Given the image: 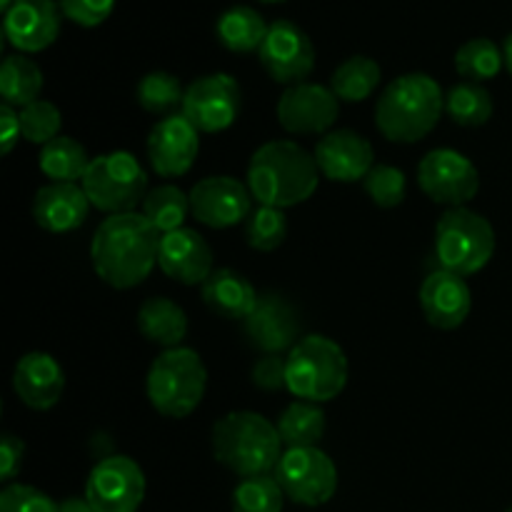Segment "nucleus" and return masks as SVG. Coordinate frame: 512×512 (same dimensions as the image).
<instances>
[{"label": "nucleus", "mask_w": 512, "mask_h": 512, "mask_svg": "<svg viewBox=\"0 0 512 512\" xmlns=\"http://www.w3.org/2000/svg\"><path fill=\"white\" fill-rule=\"evenodd\" d=\"M90 160L93 158H88V150L78 140L60 135L40 148L38 165L50 183H83Z\"/></svg>", "instance_id": "nucleus-29"}, {"label": "nucleus", "mask_w": 512, "mask_h": 512, "mask_svg": "<svg viewBox=\"0 0 512 512\" xmlns=\"http://www.w3.org/2000/svg\"><path fill=\"white\" fill-rule=\"evenodd\" d=\"M288 238V218L280 208L258 205L245 220V243L260 253H273Z\"/></svg>", "instance_id": "nucleus-36"}, {"label": "nucleus", "mask_w": 512, "mask_h": 512, "mask_svg": "<svg viewBox=\"0 0 512 512\" xmlns=\"http://www.w3.org/2000/svg\"><path fill=\"white\" fill-rule=\"evenodd\" d=\"M135 95H138L140 108L153 115H165L168 118V115H173L175 108H183L185 88L173 73L153 70V73L143 75Z\"/></svg>", "instance_id": "nucleus-34"}, {"label": "nucleus", "mask_w": 512, "mask_h": 512, "mask_svg": "<svg viewBox=\"0 0 512 512\" xmlns=\"http://www.w3.org/2000/svg\"><path fill=\"white\" fill-rule=\"evenodd\" d=\"M503 55H505V68H508V73L512 75V33L508 35V38H505Z\"/></svg>", "instance_id": "nucleus-45"}, {"label": "nucleus", "mask_w": 512, "mask_h": 512, "mask_svg": "<svg viewBox=\"0 0 512 512\" xmlns=\"http://www.w3.org/2000/svg\"><path fill=\"white\" fill-rule=\"evenodd\" d=\"M380 80H383V68L373 58L353 55L335 68L333 78H330V90L343 103H360L380 88Z\"/></svg>", "instance_id": "nucleus-30"}, {"label": "nucleus", "mask_w": 512, "mask_h": 512, "mask_svg": "<svg viewBox=\"0 0 512 512\" xmlns=\"http://www.w3.org/2000/svg\"><path fill=\"white\" fill-rule=\"evenodd\" d=\"M0 512H58V503L33 485H8L0 493Z\"/></svg>", "instance_id": "nucleus-39"}, {"label": "nucleus", "mask_w": 512, "mask_h": 512, "mask_svg": "<svg viewBox=\"0 0 512 512\" xmlns=\"http://www.w3.org/2000/svg\"><path fill=\"white\" fill-rule=\"evenodd\" d=\"M60 10L80 28H98L110 18L115 0H58Z\"/></svg>", "instance_id": "nucleus-40"}, {"label": "nucleus", "mask_w": 512, "mask_h": 512, "mask_svg": "<svg viewBox=\"0 0 512 512\" xmlns=\"http://www.w3.org/2000/svg\"><path fill=\"white\" fill-rule=\"evenodd\" d=\"M58 0H15L3 13L5 40L18 53H40L58 40L63 28Z\"/></svg>", "instance_id": "nucleus-16"}, {"label": "nucleus", "mask_w": 512, "mask_h": 512, "mask_svg": "<svg viewBox=\"0 0 512 512\" xmlns=\"http://www.w3.org/2000/svg\"><path fill=\"white\" fill-rule=\"evenodd\" d=\"M23 130H20V113H15L13 105H0V153H13L15 143L20 140Z\"/></svg>", "instance_id": "nucleus-43"}, {"label": "nucleus", "mask_w": 512, "mask_h": 512, "mask_svg": "<svg viewBox=\"0 0 512 512\" xmlns=\"http://www.w3.org/2000/svg\"><path fill=\"white\" fill-rule=\"evenodd\" d=\"M158 265L170 280L183 285H203L215 270L208 240L190 228L160 235Z\"/></svg>", "instance_id": "nucleus-20"}, {"label": "nucleus", "mask_w": 512, "mask_h": 512, "mask_svg": "<svg viewBox=\"0 0 512 512\" xmlns=\"http://www.w3.org/2000/svg\"><path fill=\"white\" fill-rule=\"evenodd\" d=\"M420 308L433 328L455 330L468 320L473 295L465 278L440 268L420 285Z\"/></svg>", "instance_id": "nucleus-21"}, {"label": "nucleus", "mask_w": 512, "mask_h": 512, "mask_svg": "<svg viewBox=\"0 0 512 512\" xmlns=\"http://www.w3.org/2000/svg\"><path fill=\"white\" fill-rule=\"evenodd\" d=\"M13 390L28 408L50 410L63 398L65 373L53 355L33 350L15 363Z\"/></svg>", "instance_id": "nucleus-22"}, {"label": "nucleus", "mask_w": 512, "mask_h": 512, "mask_svg": "<svg viewBox=\"0 0 512 512\" xmlns=\"http://www.w3.org/2000/svg\"><path fill=\"white\" fill-rule=\"evenodd\" d=\"M270 25L250 5H233L215 23V35L230 53H258Z\"/></svg>", "instance_id": "nucleus-26"}, {"label": "nucleus", "mask_w": 512, "mask_h": 512, "mask_svg": "<svg viewBox=\"0 0 512 512\" xmlns=\"http://www.w3.org/2000/svg\"><path fill=\"white\" fill-rule=\"evenodd\" d=\"M43 93V70L35 60L23 53L8 55L0 65V95L5 105L23 110L25 105L40 100Z\"/></svg>", "instance_id": "nucleus-27"}, {"label": "nucleus", "mask_w": 512, "mask_h": 512, "mask_svg": "<svg viewBox=\"0 0 512 512\" xmlns=\"http://www.w3.org/2000/svg\"><path fill=\"white\" fill-rule=\"evenodd\" d=\"M260 65L265 73L283 85L305 83L315 68V48L300 25L293 20H275L270 23L268 35L258 50Z\"/></svg>", "instance_id": "nucleus-13"}, {"label": "nucleus", "mask_w": 512, "mask_h": 512, "mask_svg": "<svg viewBox=\"0 0 512 512\" xmlns=\"http://www.w3.org/2000/svg\"><path fill=\"white\" fill-rule=\"evenodd\" d=\"M208 370L203 358L190 348H170L153 360L145 380L148 400L165 418H188L205 398Z\"/></svg>", "instance_id": "nucleus-6"}, {"label": "nucleus", "mask_w": 512, "mask_h": 512, "mask_svg": "<svg viewBox=\"0 0 512 512\" xmlns=\"http://www.w3.org/2000/svg\"><path fill=\"white\" fill-rule=\"evenodd\" d=\"M508 512H512V508H510V510H508Z\"/></svg>", "instance_id": "nucleus-48"}, {"label": "nucleus", "mask_w": 512, "mask_h": 512, "mask_svg": "<svg viewBox=\"0 0 512 512\" xmlns=\"http://www.w3.org/2000/svg\"><path fill=\"white\" fill-rule=\"evenodd\" d=\"M275 428L288 448H318L325 435V413L318 403L295 400L280 413Z\"/></svg>", "instance_id": "nucleus-28"}, {"label": "nucleus", "mask_w": 512, "mask_h": 512, "mask_svg": "<svg viewBox=\"0 0 512 512\" xmlns=\"http://www.w3.org/2000/svg\"><path fill=\"white\" fill-rule=\"evenodd\" d=\"M445 110L453 123L463 125V128H480L493 118V95L480 83L465 80V83L453 85L450 93L445 95Z\"/></svg>", "instance_id": "nucleus-31"}, {"label": "nucleus", "mask_w": 512, "mask_h": 512, "mask_svg": "<svg viewBox=\"0 0 512 512\" xmlns=\"http://www.w3.org/2000/svg\"><path fill=\"white\" fill-rule=\"evenodd\" d=\"M90 208L93 205H90L83 185L48 183L35 193L33 220L48 233H73L88 220Z\"/></svg>", "instance_id": "nucleus-23"}, {"label": "nucleus", "mask_w": 512, "mask_h": 512, "mask_svg": "<svg viewBox=\"0 0 512 512\" xmlns=\"http://www.w3.org/2000/svg\"><path fill=\"white\" fill-rule=\"evenodd\" d=\"M60 128H63V113L50 100H35L20 110V130L28 143L43 148L50 140L60 138Z\"/></svg>", "instance_id": "nucleus-37"}, {"label": "nucleus", "mask_w": 512, "mask_h": 512, "mask_svg": "<svg viewBox=\"0 0 512 512\" xmlns=\"http://www.w3.org/2000/svg\"><path fill=\"white\" fill-rule=\"evenodd\" d=\"M285 493L275 475L243 478L233 490V512H283Z\"/></svg>", "instance_id": "nucleus-35"}, {"label": "nucleus", "mask_w": 512, "mask_h": 512, "mask_svg": "<svg viewBox=\"0 0 512 512\" xmlns=\"http://www.w3.org/2000/svg\"><path fill=\"white\" fill-rule=\"evenodd\" d=\"M320 183L315 155L293 140H270L260 145L248 163L250 195L260 205L293 208L313 198Z\"/></svg>", "instance_id": "nucleus-2"}, {"label": "nucleus", "mask_w": 512, "mask_h": 512, "mask_svg": "<svg viewBox=\"0 0 512 512\" xmlns=\"http://www.w3.org/2000/svg\"><path fill=\"white\" fill-rule=\"evenodd\" d=\"M58 512H95L85 498H68L58 505Z\"/></svg>", "instance_id": "nucleus-44"}, {"label": "nucleus", "mask_w": 512, "mask_h": 512, "mask_svg": "<svg viewBox=\"0 0 512 512\" xmlns=\"http://www.w3.org/2000/svg\"><path fill=\"white\" fill-rule=\"evenodd\" d=\"M13 3H15V0H0V8H3V13H5V10H8Z\"/></svg>", "instance_id": "nucleus-46"}, {"label": "nucleus", "mask_w": 512, "mask_h": 512, "mask_svg": "<svg viewBox=\"0 0 512 512\" xmlns=\"http://www.w3.org/2000/svg\"><path fill=\"white\" fill-rule=\"evenodd\" d=\"M243 105V93L233 75L210 73L185 88L180 113L198 128V133H220L235 123Z\"/></svg>", "instance_id": "nucleus-12"}, {"label": "nucleus", "mask_w": 512, "mask_h": 512, "mask_svg": "<svg viewBox=\"0 0 512 512\" xmlns=\"http://www.w3.org/2000/svg\"><path fill=\"white\" fill-rule=\"evenodd\" d=\"M200 150V133L183 113L158 120L148 135V160L163 178H180L193 168Z\"/></svg>", "instance_id": "nucleus-17"}, {"label": "nucleus", "mask_w": 512, "mask_h": 512, "mask_svg": "<svg viewBox=\"0 0 512 512\" xmlns=\"http://www.w3.org/2000/svg\"><path fill=\"white\" fill-rule=\"evenodd\" d=\"M80 185L90 205L108 215L133 213L135 205L143 203L148 195V175L140 160L128 150H113L90 160Z\"/></svg>", "instance_id": "nucleus-8"}, {"label": "nucleus", "mask_w": 512, "mask_h": 512, "mask_svg": "<svg viewBox=\"0 0 512 512\" xmlns=\"http://www.w3.org/2000/svg\"><path fill=\"white\" fill-rule=\"evenodd\" d=\"M23 455H25L23 440L5 433L3 440H0V480H3V483H10V480L18 475L20 465H23Z\"/></svg>", "instance_id": "nucleus-42"}, {"label": "nucleus", "mask_w": 512, "mask_h": 512, "mask_svg": "<svg viewBox=\"0 0 512 512\" xmlns=\"http://www.w3.org/2000/svg\"><path fill=\"white\" fill-rule=\"evenodd\" d=\"M243 325L250 345L263 350L265 355H280L283 350H293L298 343V313L280 295H260Z\"/></svg>", "instance_id": "nucleus-19"}, {"label": "nucleus", "mask_w": 512, "mask_h": 512, "mask_svg": "<svg viewBox=\"0 0 512 512\" xmlns=\"http://www.w3.org/2000/svg\"><path fill=\"white\" fill-rule=\"evenodd\" d=\"M348 385V358L335 340L305 335L285 358V388L298 400L328 403Z\"/></svg>", "instance_id": "nucleus-5"}, {"label": "nucleus", "mask_w": 512, "mask_h": 512, "mask_svg": "<svg viewBox=\"0 0 512 512\" xmlns=\"http://www.w3.org/2000/svg\"><path fill=\"white\" fill-rule=\"evenodd\" d=\"M253 195L245 183L230 175H210L190 190V213L208 228H233L248 220Z\"/></svg>", "instance_id": "nucleus-15"}, {"label": "nucleus", "mask_w": 512, "mask_h": 512, "mask_svg": "<svg viewBox=\"0 0 512 512\" xmlns=\"http://www.w3.org/2000/svg\"><path fill=\"white\" fill-rule=\"evenodd\" d=\"M200 293H203V303L225 320H245L260 298L253 283L230 268H215L210 278L200 285Z\"/></svg>", "instance_id": "nucleus-24"}, {"label": "nucleus", "mask_w": 512, "mask_h": 512, "mask_svg": "<svg viewBox=\"0 0 512 512\" xmlns=\"http://www.w3.org/2000/svg\"><path fill=\"white\" fill-rule=\"evenodd\" d=\"M160 233L143 213L108 215L90 243L93 270L110 288L130 290L158 265Z\"/></svg>", "instance_id": "nucleus-1"}, {"label": "nucleus", "mask_w": 512, "mask_h": 512, "mask_svg": "<svg viewBox=\"0 0 512 512\" xmlns=\"http://www.w3.org/2000/svg\"><path fill=\"white\" fill-rule=\"evenodd\" d=\"M418 185L433 203L465 208L478 195L480 173L473 160L453 148H435L420 160Z\"/></svg>", "instance_id": "nucleus-10"}, {"label": "nucleus", "mask_w": 512, "mask_h": 512, "mask_svg": "<svg viewBox=\"0 0 512 512\" xmlns=\"http://www.w3.org/2000/svg\"><path fill=\"white\" fill-rule=\"evenodd\" d=\"M260 3H268V5H273V3H285V0H260Z\"/></svg>", "instance_id": "nucleus-47"}, {"label": "nucleus", "mask_w": 512, "mask_h": 512, "mask_svg": "<svg viewBox=\"0 0 512 512\" xmlns=\"http://www.w3.org/2000/svg\"><path fill=\"white\" fill-rule=\"evenodd\" d=\"M280 128L293 135H325L335 125L340 113V100L325 85L298 83L290 85L278 100Z\"/></svg>", "instance_id": "nucleus-14"}, {"label": "nucleus", "mask_w": 512, "mask_h": 512, "mask_svg": "<svg viewBox=\"0 0 512 512\" xmlns=\"http://www.w3.org/2000/svg\"><path fill=\"white\" fill-rule=\"evenodd\" d=\"M190 213V195H185L178 185H160L153 188L143 200V215L160 235L183 228Z\"/></svg>", "instance_id": "nucleus-33"}, {"label": "nucleus", "mask_w": 512, "mask_h": 512, "mask_svg": "<svg viewBox=\"0 0 512 512\" xmlns=\"http://www.w3.org/2000/svg\"><path fill=\"white\" fill-rule=\"evenodd\" d=\"M363 188L368 193V198L373 200L378 208H398L400 203L405 200V173L395 165H373L368 175L363 180Z\"/></svg>", "instance_id": "nucleus-38"}, {"label": "nucleus", "mask_w": 512, "mask_h": 512, "mask_svg": "<svg viewBox=\"0 0 512 512\" xmlns=\"http://www.w3.org/2000/svg\"><path fill=\"white\" fill-rule=\"evenodd\" d=\"M505 68V55L495 40L473 38L460 45L455 53V70L470 83H480L498 78L500 70Z\"/></svg>", "instance_id": "nucleus-32"}, {"label": "nucleus", "mask_w": 512, "mask_h": 512, "mask_svg": "<svg viewBox=\"0 0 512 512\" xmlns=\"http://www.w3.org/2000/svg\"><path fill=\"white\" fill-rule=\"evenodd\" d=\"M273 475L285 498L305 508L330 503L338 490V470L320 448H288Z\"/></svg>", "instance_id": "nucleus-9"}, {"label": "nucleus", "mask_w": 512, "mask_h": 512, "mask_svg": "<svg viewBox=\"0 0 512 512\" xmlns=\"http://www.w3.org/2000/svg\"><path fill=\"white\" fill-rule=\"evenodd\" d=\"M138 330L148 343L165 350L180 348L188 335V318L170 298H148L138 310Z\"/></svg>", "instance_id": "nucleus-25"}, {"label": "nucleus", "mask_w": 512, "mask_h": 512, "mask_svg": "<svg viewBox=\"0 0 512 512\" xmlns=\"http://www.w3.org/2000/svg\"><path fill=\"white\" fill-rule=\"evenodd\" d=\"M495 253V230L470 208H450L435 225V258L448 273L468 278L480 273Z\"/></svg>", "instance_id": "nucleus-7"}, {"label": "nucleus", "mask_w": 512, "mask_h": 512, "mask_svg": "<svg viewBox=\"0 0 512 512\" xmlns=\"http://www.w3.org/2000/svg\"><path fill=\"white\" fill-rule=\"evenodd\" d=\"M445 110V95L428 73H405L385 85L375 105V125L390 143H418Z\"/></svg>", "instance_id": "nucleus-3"}, {"label": "nucleus", "mask_w": 512, "mask_h": 512, "mask_svg": "<svg viewBox=\"0 0 512 512\" xmlns=\"http://www.w3.org/2000/svg\"><path fill=\"white\" fill-rule=\"evenodd\" d=\"M85 500L95 512H138L145 500V473L128 455L103 458L88 475Z\"/></svg>", "instance_id": "nucleus-11"}, {"label": "nucleus", "mask_w": 512, "mask_h": 512, "mask_svg": "<svg viewBox=\"0 0 512 512\" xmlns=\"http://www.w3.org/2000/svg\"><path fill=\"white\" fill-rule=\"evenodd\" d=\"M278 428L253 410H235L213 425V455L240 478L270 475L280 458Z\"/></svg>", "instance_id": "nucleus-4"}, {"label": "nucleus", "mask_w": 512, "mask_h": 512, "mask_svg": "<svg viewBox=\"0 0 512 512\" xmlns=\"http://www.w3.org/2000/svg\"><path fill=\"white\" fill-rule=\"evenodd\" d=\"M315 163L320 175L333 183H358L373 170V145L360 133L348 128L330 130L315 145Z\"/></svg>", "instance_id": "nucleus-18"}, {"label": "nucleus", "mask_w": 512, "mask_h": 512, "mask_svg": "<svg viewBox=\"0 0 512 512\" xmlns=\"http://www.w3.org/2000/svg\"><path fill=\"white\" fill-rule=\"evenodd\" d=\"M250 378H253L255 388L268 390V393L285 388V358H280V355H263V358L255 360Z\"/></svg>", "instance_id": "nucleus-41"}]
</instances>
